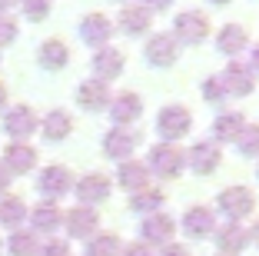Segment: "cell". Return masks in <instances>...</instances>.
Returning a JSON list of instances; mask_svg holds the SVG:
<instances>
[{"instance_id": "1", "label": "cell", "mask_w": 259, "mask_h": 256, "mask_svg": "<svg viewBox=\"0 0 259 256\" xmlns=\"http://www.w3.org/2000/svg\"><path fill=\"white\" fill-rule=\"evenodd\" d=\"M216 210L226 216V223H243V220L252 216V210H256V193H252L249 187H243V183H233V187L220 190Z\"/></svg>"}, {"instance_id": "2", "label": "cell", "mask_w": 259, "mask_h": 256, "mask_svg": "<svg viewBox=\"0 0 259 256\" xmlns=\"http://www.w3.org/2000/svg\"><path fill=\"white\" fill-rule=\"evenodd\" d=\"M146 170L156 180H176L186 170V153L176 143H156L146 157Z\"/></svg>"}, {"instance_id": "3", "label": "cell", "mask_w": 259, "mask_h": 256, "mask_svg": "<svg viewBox=\"0 0 259 256\" xmlns=\"http://www.w3.org/2000/svg\"><path fill=\"white\" fill-rule=\"evenodd\" d=\"M190 130H193V113H190V106H183V103H166L160 113H156V133H160L163 143H176V140H183Z\"/></svg>"}, {"instance_id": "4", "label": "cell", "mask_w": 259, "mask_h": 256, "mask_svg": "<svg viewBox=\"0 0 259 256\" xmlns=\"http://www.w3.org/2000/svg\"><path fill=\"white\" fill-rule=\"evenodd\" d=\"M209 17L203 10H183V14L173 20V40L180 47H199L206 37H209Z\"/></svg>"}, {"instance_id": "5", "label": "cell", "mask_w": 259, "mask_h": 256, "mask_svg": "<svg viewBox=\"0 0 259 256\" xmlns=\"http://www.w3.org/2000/svg\"><path fill=\"white\" fill-rule=\"evenodd\" d=\"M37 130H40V120H37V113H33V106L17 103V106H10V110L4 113V133H7L14 143L30 140Z\"/></svg>"}, {"instance_id": "6", "label": "cell", "mask_w": 259, "mask_h": 256, "mask_svg": "<svg viewBox=\"0 0 259 256\" xmlns=\"http://www.w3.org/2000/svg\"><path fill=\"white\" fill-rule=\"evenodd\" d=\"M223 163V150L213 140H196V143L186 150V166H190L196 176H213Z\"/></svg>"}, {"instance_id": "7", "label": "cell", "mask_w": 259, "mask_h": 256, "mask_svg": "<svg viewBox=\"0 0 259 256\" xmlns=\"http://www.w3.org/2000/svg\"><path fill=\"white\" fill-rule=\"evenodd\" d=\"M143 60L150 63V67H173L176 60H180V44L173 40V33H153V37H146L143 44Z\"/></svg>"}, {"instance_id": "8", "label": "cell", "mask_w": 259, "mask_h": 256, "mask_svg": "<svg viewBox=\"0 0 259 256\" xmlns=\"http://www.w3.org/2000/svg\"><path fill=\"white\" fill-rule=\"evenodd\" d=\"M180 230H183L190 240H209V236L216 233V213H213V206H190V210L180 216Z\"/></svg>"}, {"instance_id": "9", "label": "cell", "mask_w": 259, "mask_h": 256, "mask_svg": "<svg viewBox=\"0 0 259 256\" xmlns=\"http://www.w3.org/2000/svg\"><path fill=\"white\" fill-rule=\"evenodd\" d=\"M223 87H226V97H249L256 90V74L249 70V63L243 60H229L220 74Z\"/></svg>"}, {"instance_id": "10", "label": "cell", "mask_w": 259, "mask_h": 256, "mask_svg": "<svg viewBox=\"0 0 259 256\" xmlns=\"http://www.w3.org/2000/svg\"><path fill=\"white\" fill-rule=\"evenodd\" d=\"M173 233H176V220L166 216V213L143 216V223H140V243L143 246H166V243H173Z\"/></svg>"}, {"instance_id": "11", "label": "cell", "mask_w": 259, "mask_h": 256, "mask_svg": "<svg viewBox=\"0 0 259 256\" xmlns=\"http://www.w3.org/2000/svg\"><path fill=\"white\" fill-rule=\"evenodd\" d=\"M37 190L50 200V203H57L60 196H67L70 190H73V173H70L67 166H60V163L47 166V170H40V176H37Z\"/></svg>"}, {"instance_id": "12", "label": "cell", "mask_w": 259, "mask_h": 256, "mask_svg": "<svg viewBox=\"0 0 259 256\" xmlns=\"http://www.w3.org/2000/svg\"><path fill=\"white\" fill-rule=\"evenodd\" d=\"M63 226H67L70 240H90L100 230V213L93 206H73L63 213Z\"/></svg>"}, {"instance_id": "13", "label": "cell", "mask_w": 259, "mask_h": 256, "mask_svg": "<svg viewBox=\"0 0 259 256\" xmlns=\"http://www.w3.org/2000/svg\"><path fill=\"white\" fill-rule=\"evenodd\" d=\"M137 147H140V136L130 127H113V130H107V136H103V157L116 160V163L133 160V150H137Z\"/></svg>"}, {"instance_id": "14", "label": "cell", "mask_w": 259, "mask_h": 256, "mask_svg": "<svg viewBox=\"0 0 259 256\" xmlns=\"http://www.w3.org/2000/svg\"><path fill=\"white\" fill-rule=\"evenodd\" d=\"M90 67H93V80L110 83V80H116V77L123 74L126 57H123V50H116V47H100V50L93 53Z\"/></svg>"}, {"instance_id": "15", "label": "cell", "mask_w": 259, "mask_h": 256, "mask_svg": "<svg viewBox=\"0 0 259 256\" xmlns=\"http://www.w3.org/2000/svg\"><path fill=\"white\" fill-rule=\"evenodd\" d=\"M73 190H76L80 206H97V203H107L110 200L113 183H110L103 173H87V176H80V180L73 183Z\"/></svg>"}, {"instance_id": "16", "label": "cell", "mask_w": 259, "mask_h": 256, "mask_svg": "<svg viewBox=\"0 0 259 256\" xmlns=\"http://www.w3.org/2000/svg\"><path fill=\"white\" fill-rule=\"evenodd\" d=\"M110 37H113V20L107 14H87L80 20V40L93 50L100 47H110Z\"/></svg>"}, {"instance_id": "17", "label": "cell", "mask_w": 259, "mask_h": 256, "mask_svg": "<svg viewBox=\"0 0 259 256\" xmlns=\"http://www.w3.org/2000/svg\"><path fill=\"white\" fill-rule=\"evenodd\" d=\"M110 120H113V127H130V123H137L140 117H143V100H140V93L133 90H123L120 97L110 100Z\"/></svg>"}, {"instance_id": "18", "label": "cell", "mask_w": 259, "mask_h": 256, "mask_svg": "<svg viewBox=\"0 0 259 256\" xmlns=\"http://www.w3.org/2000/svg\"><path fill=\"white\" fill-rule=\"evenodd\" d=\"M216 249L223 256H239L249 243V230L243 223H216Z\"/></svg>"}, {"instance_id": "19", "label": "cell", "mask_w": 259, "mask_h": 256, "mask_svg": "<svg viewBox=\"0 0 259 256\" xmlns=\"http://www.w3.org/2000/svg\"><path fill=\"white\" fill-rule=\"evenodd\" d=\"M110 83H100V80H83L80 87H76V103H80V110L87 113H100L110 106Z\"/></svg>"}, {"instance_id": "20", "label": "cell", "mask_w": 259, "mask_h": 256, "mask_svg": "<svg viewBox=\"0 0 259 256\" xmlns=\"http://www.w3.org/2000/svg\"><path fill=\"white\" fill-rule=\"evenodd\" d=\"M249 47V33H246L243 23H223L220 33H216V50L229 60H239V53Z\"/></svg>"}, {"instance_id": "21", "label": "cell", "mask_w": 259, "mask_h": 256, "mask_svg": "<svg viewBox=\"0 0 259 256\" xmlns=\"http://www.w3.org/2000/svg\"><path fill=\"white\" fill-rule=\"evenodd\" d=\"M116 27L130 37H140L153 27V14L143 7V4H123L120 14H116Z\"/></svg>"}, {"instance_id": "22", "label": "cell", "mask_w": 259, "mask_h": 256, "mask_svg": "<svg viewBox=\"0 0 259 256\" xmlns=\"http://www.w3.org/2000/svg\"><path fill=\"white\" fill-rule=\"evenodd\" d=\"M33 166H37V150H33L30 143H10L7 150H4V170H7L10 176L30 173Z\"/></svg>"}, {"instance_id": "23", "label": "cell", "mask_w": 259, "mask_h": 256, "mask_svg": "<svg viewBox=\"0 0 259 256\" xmlns=\"http://www.w3.org/2000/svg\"><path fill=\"white\" fill-rule=\"evenodd\" d=\"M30 226H33V233H57L63 226V210L57 203H50V200H44V203H37L30 213Z\"/></svg>"}, {"instance_id": "24", "label": "cell", "mask_w": 259, "mask_h": 256, "mask_svg": "<svg viewBox=\"0 0 259 256\" xmlns=\"http://www.w3.org/2000/svg\"><path fill=\"white\" fill-rule=\"evenodd\" d=\"M243 127H246V113H239V110L216 113V120H213V143H233Z\"/></svg>"}, {"instance_id": "25", "label": "cell", "mask_w": 259, "mask_h": 256, "mask_svg": "<svg viewBox=\"0 0 259 256\" xmlns=\"http://www.w3.org/2000/svg\"><path fill=\"white\" fill-rule=\"evenodd\" d=\"M40 133H44L47 143H60V140H67L73 133V117L67 110H50L40 120Z\"/></svg>"}, {"instance_id": "26", "label": "cell", "mask_w": 259, "mask_h": 256, "mask_svg": "<svg viewBox=\"0 0 259 256\" xmlns=\"http://www.w3.org/2000/svg\"><path fill=\"white\" fill-rule=\"evenodd\" d=\"M116 183L123 190H130V193H140V190L150 187V170L140 160H123L120 170H116Z\"/></svg>"}, {"instance_id": "27", "label": "cell", "mask_w": 259, "mask_h": 256, "mask_svg": "<svg viewBox=\"0 0 259 256\" xmlns=\"http://www.w3.org/2000/svg\"><path fill=\"white\" fill-rule=\"evenodd\" d=\"M163 203H166V193L160 187H146L140 193L130 196V210L140 213V216H153V213H163Z\"/></svg>"}, {"instance_id": "28", "label": "cell", "mask_w": 259, "mask_h": 256, "mask_svg": "<svg viewBox=\"0 0 259 256\" xmlns=\"http://www.w3.org/2000/svg\"><path fill=\"white\" fill-rule=\"evenodd\" d=\"M37 60L44 70H63L70 63V47L63 40H44L37 50Z\"/></svg>"}, {"instance_id": "29", "label": "cell", "mask_w": 259, "mask_h": 256, "mask_svg": "<svg viewBox=\"0 0 259 256\" xmlns=\"http://www.w3.org/2000/svg\"><path fill=\"white\" fill-rule=\"evenodd\" d=\"M23 223H27V203H23L20 196L0 200V226H7L10 233H17Z\"/></svg>"}, {"instance_id": "30", "label": "cell", "mask_w": 259, "mask_h": 256, "mask_svg": "<svg viewBox=\"0 0 259 256\" xmlns=\"http://www.w3.org/2000/svg\"><path fill=\"white\" fill-rule=\"evenodd\" d=\"M123 243L116 233H97L87 240V256H120Z\"/></svg>"}, {"instance_id": "31", "label": "cell", "mask_w": 259, "mask_h": 256, "mask_svg": "<svg viewBox=\"0 0 259 256\" xmlns=\"http://www.w3.org/2000/svg\"><path fill=\"white\" fill-rule=\"evenodd\" d=\"M7 253H10V256H37V253H40L37 233H27V230H17V233H10Z\"/></svg>"}, {"instance_id": "32", "label": "cell", "mask_w": 259, "mask_h": 256, "mask_svg": "<svg viewBox=\"0 0 259 256\" xmlns=\"http://www.w3.org/2000/svg\"><path fill=\"white\" fill-rule=\"evenodd\" d=\"M233 143H236L239 157H259V123H246Z\"/></svg>"}, {"instance_id": "33", "label": "cell", "mask_w": 259, "mask_h": 256, "mask_svg": "<svg viewBox=\"0 0 259 256\" xmlns=\"http://www.w3.org/2000/svg\"><path fill=\"white\" fill-rule=\"evenodd\" d=\"M203 100L206 103H223L226 100V87H223V80H220V74H213V77H206L203 80Z\"/></svg>"}, {"instance_id": "34", "label": "cell", "mask_w": 259, "mask_h": 256, "mask_svg": "<svg viewBox=\"0 0 259 256\" xmlns=\"http://www.w3.org/2000/svg\"><path fill=\"white\" fill-rule=\"evenodd\" d=\"M20 7H23V17L33 20V23L50 17V0H20Z\"/></svg>"}, {"instance_id": "35", "label": "cell", "mask_w": 259, "mask_h": 256, "mask_svg": "<svg viewBox=\"0 0 259 256\" xmlns=\"http://www.w3.org/2000/svg\"><path fill=\"white\" fill-rule=\"evenodd\" d=\"M17 33H20V27H17V20L10 14H0V47H7L17 40Z\"/></svg>"}, {"instance_id": "36", "label": "cell", "mask_w": 259, "mask_h": 256, "mask_svg": "<svg viewBox=\"0 0 259 256\" xmlns=\"http://www.w3.org/2000/svg\"><path fill=\"white\" fill-rule=\"evenodd\" d=\"M37 256H70V243L67 240H50V243L40 246Z\"/></svg>"}, {"instance_id": "37", "label": "cell", "mask_w": 259, "mask_h": 256, "mask_svg": "<svg viewBox=\"0 0 259 256\" xmlns=\"http://www.w3.org/2000/svg\"><path fill=\"white\" fill-rule=\"evenodd\" d=\"M120 256H153V249L150 246H143V243H126V246L120 249Z\"/></svg>"}, {"instance_id": "38", "label": "cell", "mask_w": 259, "mask_h": 256, "mask_svg": "<svg viewBox=\"0 0 259 256\" xmlns=\"http://www.w3.org/2000/svg\"><path fill=\"white\" fill-rule=\"evenodd\" d=\"M173 4H176V0H143V7L150 10V14H166Z\"/></svg>"}, {"instance_id": "39", "label": "cell", "mask_w": 259, "mask_h": 256, "mask_svg": "<svg viewBox=\"0 0 259 256\" xmlns=\"http://www.w3.org/2000/svg\"><path fill=\"white\" fill-rule=\"evenodd\" d=\"M160 256H190V249H186L183 243H166V246L160 249Z\"/></svg>"}, {"instance_id": "40", "label": "cell", "mask_w": 259, "mask_h": 256, "mask_svg": "<svg viewBox=\"0 0 259 256\" xmlns=\"http://www.w3.org/2000/svg\"><path fill=\"white\" fill-rule=\"evenodd\" d=\"M7 190H10V173L0 166V193H7Z\"/></svg>"}, {"instance_id": "41", "label": "cell", "mask_w": 259, "mask_h": 256, "mask_svg": "<svg viewBox=\"0 0 259 256\" xmlns=\"http://www.w3.org/2000/svg\"><path fill=\"white\" fill-rule=\"evenodd\" d=\"M249 70H252V74H259V44L252 47V57H249Z\"/></svg>"}, {"instance_id": "42", "label": "cell", "mask_w": 259, "mask_h": 256, "mask_svg": "<svg viewBox=\"0 0 259 256\" xmlns=\"http://www.w3.org/2000/svg\"><path fill=\"white\" fill-rule=\"evenodd\" d=\"M17 4H20V0H0V14H7V10L17 7Z\"/></svg>"}, {"instance_id": "43", "label": "cell", "mask_w": 259, "mask_h": 256, "mask_svg": "<svg viewBox=\"0 0 259 256\" xmlns=\"http://www.w3.org/2000/svg\"><path fill=\"white\" fill-rule=\"evenodd\" d=\"M249 240H252V243H256V246H259V220H256V223H252V230H249Z\"/></svg>"}, {"instance_id": "44", "label": "cell", "mask_w": 259, "mask_h": 256, "mask_svg": "<svg viewBox=\"0 0 259 256\" xmlns=\"http://www.w3.org/2000/svg\"><path fill=\"white\" fill-rule=\"evenodd\" d=\"M4 106H7V87L0 83V110H4Z\"/></svg>"}, {"instance_id": "45", "label": "cell", "mask_w": 259, "mask_h": 256, "mask_svg": "<svg viewBox=\"0 0 259 256\" xmlns=\"http://www.w3.org/2000/svg\"><path fill=\"white\" fill-rule=\"evenodd\" d=\"M209 4H216V7H226L229 0H209Z\"/></svg>"}, {"instance_id": "46", "label": "cell", "mask_w": 259, "mask_h": 256, "mask_svg": "<svg viewBox=\"0 0 259 256\" xmlns=\"http://www.w3.org/2000/svg\"><path fill=\"white\" fill-rule=\"evenodd\" d=\"M120 4H130V0H120Z\"/></svg>"}, {"instance_id": "47", "label": "cell", "mask_w": 259, "mask_h": 256, "mask_svg": "<svg viewBox=\"0 0 259 256\" xmlns=\"http://www.w3.org/2000/svg\"><path fill=\"white\" fill-rule=\"evenodd\" d=\"M216 256H223V253H216Z\"/></svg>"}, {"instance_id": "48", "label": "cell", "mask_w": 259, "mask_h": 256, "mask_svg": "<svg viewBox=\"0 0 259 256\" xmlns=\"http://www.w3.org/2000/svg\"><path fill=\"white\" fill-rule=\"evenodd\" d=\"M256 176H259V170H256Z\"/></svg>"}]
</instances>
